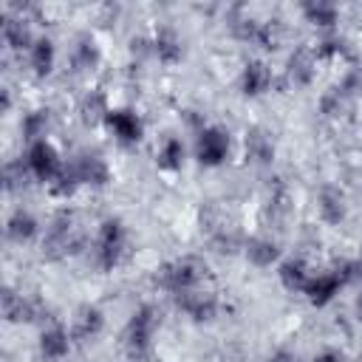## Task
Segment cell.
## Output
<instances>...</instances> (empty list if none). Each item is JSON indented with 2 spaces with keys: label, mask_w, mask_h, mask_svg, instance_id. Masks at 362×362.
I'll list each match as a JSON object with an SVG mask.
<instances>
[{
  "label": "cell",
  "mask_w": 362,
  "mask_h": 362,
  "mask_svg": "<svg viewBox=\"0 0 362 362\" xmlns=\"http://www.w3.org/2000/svg\"><path fill=\"white\" fill-rule=\"evenodd\" d=\"M201 274H204V266L198 260H192V257H184V260H175V263L164 266L158 277L170 291L178 294V291H189L201 280Z\"/></svg>",
  "instance_id": "cell-1"
},
{
  "label": "cell",
  "mask_w": 362,
  "mask_h": 362,
  "mask_svg": "<svg viewBox=\"0 0 362 362\" xmlns=\"http://www.w3.org/2000/svg\"><path fill=\"white\" fill-rule=\"evenodd\" d=\"M122 249H124V229L119 221H107L99 232V243H96V260L99 266L110 269L119 263L122 257Z\"/></svg>",
  "instance_id": "cell-2"
},
{
  "label": "cell",
  "mask_w": 362,
  "mask_h": 362,
  "mask_svg": "<svg viewBox=\"0 0 362 362\" xmlns=\"http://www.w3.org/2000/svg\"><path fill=\"white\" fill-rule=\"evenodd\" d=\"M153 328H156V314H153V308H147V305H144L139 314H133V322H130V334H127V342H130V351H133V356L147 351V345H150V337H153Z\"/></svg>",
  "instance_id": "cell-3"
},
{
  "label": "cell",
  "mask_w": 362,
  "mask_h": 362,
  "mask_svg": "<svg viewBox=\"0 0 362 362\" xmlns=\"http://www.w3.org/2000/svg\"><path fill=\"white\" fill-rule=\"evenodd\" d=\"M28 167H31V173L34 175H40V178H45V181H51V178H57L62 170H59V161H57V153L45 144V141H37L31 150H28Z\"/></svg>",
  "instance_id": "cell-4"
},
{
  "label": "cell",
  "mask_w": 362,
  "mask_h": 362,
  "mask_svg": "<svg viewBox=\"0 0 362 362\" xmlns=\"http://www.w3.org/2000/svg\"><path fill=\"white\" fill-rule=\"evenodd\" d=\"M226 150H229V139L223 136V130L209 127V130L201 133V139H198V158L204 164H218L226 156Z\"/></svg>",
  "instance_id": "cell-5"
},
{
  "label": "cell",
  "mask_w": 362,
  "mask_h": 362,
  "mask_svg": "<svg viewBox=\"0 0 362 362\" xmlns=\"http://www.w3.org/2000/svg\"><path fill=\"white\" fill-rule=\"evenodd\" d=\"M71 173L76 175V181H90V184H105V181H107V164H105L96 153H85V156L74 164Z\"/></svg>",
  "instance_id": "cell-6"
},
{
  "label": "cell",
  "mask_w": 362,
  "mask_h": 362,
  "mask_svg": "<svg viewBox=\"0 0 362 362\" xmlns=\"http://www.w3.org/2000/svg\"><path fill=\"white\" fill-rule=\"evenodd\" d=\"M178 305L187 314H192L195 320H206L215 311V300L209 294H201V291H192V288L189 291H178Z\"/></svg>",
  "instance_id": "cell-7"
},
{
  "label": "cell",
  "mask_w": 362,
  "mask_h": 362,
  "mask_svg": "<svg viewBox=\"0 0 362 362\" xmlns=\"http://www.w3.org/2000/svg\"><path fill=\"white\" fill-rule=\"evenodd\" d=\"M339 286V274H317V280H308L305 291L311 294L314 303H325Z\"/></svg>",
  "instance_id": "cell-8"
},
{
  "label": "cell",
  "mask_w": 362,
  "mask_h": 362,
  "mask_svg": "<svg viewBox=\"0 0 362 362\" xmlns=\"http://www.w3.org/2000/svg\"><path fill=\"white\" fill-rule=\"evenodd\" d=\"M40 348H42V354H45L48 359L65 356V351H68V337H65V331H62V328H48V331L42 334Z\"/></svg>",
  "instance_id": "cell-9"
},
{
  "label": "cell",
  "mask_w": 362,
  "mask_h": 362,
  "mask_svg": "<svg viewBox=\"0 0 362 362\" xmlns=\"http://www.w3.org/2000/svg\"><path fill=\"white\" fill-rule=\"evenodd\" d=\"M107 124L116 130V136H119L122 141L139 139V122H136V116H130V113H107Z\"/></svg>",
  "instance_id": "cell-10"
},
{
  "label": "cell",
  "mask_w": 362,
  "mask_h": 362,
  "mask_svg": "<svg viewBox=\"0 0 362 362\" xmlns=\"http://www.w3.org/2000/svg\"><path fill=\"white\" fill-rule=\"evenodd\" d=\"M34 232H37V223H34V218L28 212H14L11 215V221H8V238L28 240Z\"/></svg>",
  "instance_id": "cell-11"
},
{
  "label": "cell",
  "mask_w": 362,
  "mask_h": 362,
  "mask_svg": "<svg viewBox=\"0 0 362 362\" xmlns=\"http://www.w3.org/2000/svg\"><path fill=\"white\" fill-rule=\"evenodd\" d=\"M266 85H269V71H266L260 62H252V65L246 68V74H243V88H246V93H260Z\"/></svg>",
  "instance_id": "cell-12"
},
{
  "label": "cell",
  "mask_w": 362,
  "mask_h": 362,
  "mask_svg": "<svg viewBox=\"0 0 362 362\" xmlns=\"http://www.w3.org/2000/svg\"><path fill=\"white\" fill-rule=\"evenodd\" d=\"M246 150H249V156H252L255 161H269V158H272V141H269L266 133H260V130H252V133H249Z\"/></svg>",
  "instance_id": "cell-13"
},
{
  "label": "cell",
  "mask_w": 362,
  "mask_h": 362,
  "mask_svg": "<svg viewBox=\"0 0 362 362\" xmlns=\"http://www.w3.org/2000/svg\"><path fill=\"white\" fill-rule=\"evenodd\" d=\"M246 255H249L257 266H266V263H272V260L277 257V246H274L272 240H249Z\"/></svg>",
  "instance_id": "cell-14"
},
{
  "label": "cell",
  "mask_w": 362,
  "mask_h": 362,
  "mask_svg": "<svg viewBox=\"0 0 362 362\" xmlns=\"http://www.w3.org/2000/svg\"><path fill=\"white\" fill-rule=\"evenodd\" d=\"M102 328V314L96 308H82L79 320H76V337H93Z\"/></svg>",
  "instance_id": "cell-15"
},
{
  "label": "cell",
  "mask_w": 362,
  "mask_h": 362,
  "mask_svg": "<svg viewBox=\"0 0 362 362\" xmlns=\"http://www.w3.org/2000/svg\"><path fill=\"white\" fill-rule=\"evenodd\" d=\"M342 212H345V206H342V195L337 192V189H322V215L331 221V223H337L339 218H342Z\"/></svg>",
  "instance_id": "cell-16"
},
{
  "label": "cell",
  "mask_w": 362,
  "mask_h": 362,
  "mask_svg": "<svg viewBox=\"0 0 362 362\" xmlns=\"http://www.w3.org/2000/svg\"><path fill=\"white\" fill-rule=\"evenodd\" d=\"M280 277H283V283H286L288 288H305V286H308V274H305L303 263H297V260H288V263L283 266Z\"/></svg>",
  "instance_id": "cell-17"
},
{
  "label": "cell",
  "mask_w": 362,
  "mask_h": 362,
  "mask_svg": "<svg viewBox=\"0 0 362 362\" xmlns=\"http://www.w3.org/2000/svg\"><path fill=\"white\" fill-rule=\"evenodd\" d=\"M31 62H34V68L40 71V74H45L48 68H51V42H37L34 45V54H31Z\"/></svg>",
  "instance_id": "cell-18"
},
{
  "label": "cell",
  "mask_w": 362,
  "mask_h": 362,
  "mask_svg": "<svg viewBox=\"0 0 362 362\" xmlns=\"http://www.w3.org/2000/svg\"><path fill=\"white\" fill-rule=\"evenodd\" d=\"M181 141H175V139H170L167 144H164V153H161V164L164 167H178L181 164Z\"/></svg>",
  "instance_id": "cell-19"
},
{
  "label": "cell",
  "mask_w": 362,
  "mask_h": 362,
  "mask_svg": "<svg viewBox=\"0 0 362 362\" xmlns=\"http://www.w3.org/2000/svg\"><path fill=\"white\" fill-rule=\"evenodd\" d=\"M45 127V116L42 113H37V116H28L25 119V133L34 139V136H40V130Z\"/></svg>",
  "instance_id": "cell-20"
},
{
  "label": "cell",
  "mask_w": 362,
  "mask_h": 362,
  "mask_svg": "<svg viewBox=\"0 0 362 362\" xmlns=\"http://www.w3.org/2000/svg\"><path fill=\"white\" fill-rule=\"evenodd\" d=\"M314 362H342V354H337V351H322Z\"/></svg>",
  "instance_id": "cell-21"
},
{
  "label": "cell",
  "mask_w": 362,
  "mask_h": 362,
  "mask_svg": "<svg viewBox=\"0 0 362 362\" xmlns=\"http://www.w3.org/2000/svg\"><path fill=\"white\" fill-rule=\"evenodd\" d=\"M269 362H294V356H291V354H286V351H277L274 356H269Z\"/></svg>",
  "instance_id": "cell-22"
},
{
  "label": "cell",
  "mask_w": 362,
  "mask_h": 362,
  "mask_svg": "<svg viewBox=\"0 0 362 362\" xmlns=\"http://www.w3.org/2000/svg\"><path fill=\"white\" fill-rule=\"evenodd\" d=\"M359 314H362V297H359Z\"/></svg>",
  "instance_id": "cell-23"
}]
</instances>
